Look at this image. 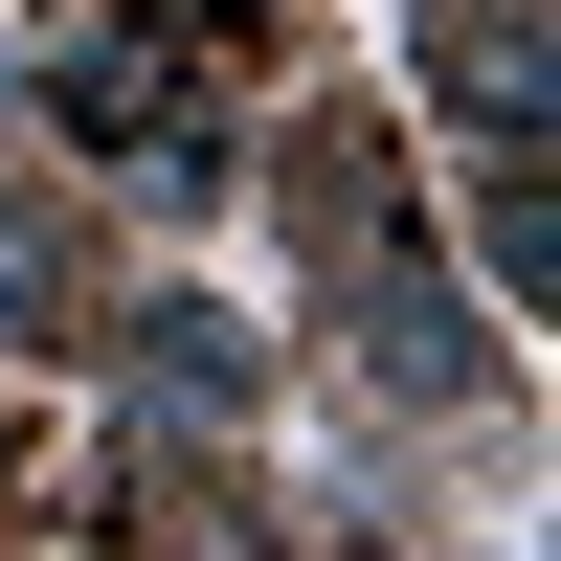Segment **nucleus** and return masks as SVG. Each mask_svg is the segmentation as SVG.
Masks as SVG:
<instances>
[{
	"instance_id": "nucleus-1",
	"label": "nucleus",
	"mask_w": 561,
	"mask_h": 561,
	"mask_svg": "<svg viewBox=\"0 0 561 561\" xmlns=\"http://www.w3.org/2000/svg\"><path fill=\"white\" fill-rule=\"evenodd\" d=\"M359 359H382L404 404H472V314H449L427 270H382V293H359Z\"/></svg>"
},
{
	"instance_id": "nucleus-2",
	"label": "nucleus",
	"mask_w": 561,
	"mask_h": 561,
	"mask_svg": "<svg viewBox=\"0 0 561 561\" xmlns=\"http://www.w3.org/2000/svg\"><path fill=\"white\" fill-rule=\"evenodd\" d=\"M135 382H158V404H248V337L180 293V314H135Z\"/></svg>"
}]
</instances>
